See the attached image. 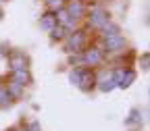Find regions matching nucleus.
I'll use <instances>...</instances> for the list:
<instances>
[{
  "mask_svg": "<svg viewBox=\"0 0 150 131\" xmlns=\"http://www.w3.org/2000/svg\"><path fill=\"white\" fill-rule=\"evenodd\" d=\"M65 40H67V44H65L67 52H81V50L88 46V33H86L83 29H77V31L67 33Z\"/></svg>",
  "mask_w": 150,
  "mask_h": 131,
  "instance_id": "1",
  "label": "nucleus"
},
{
  "mask_svg": "<svg viewBox=\"0 0 150 131\" xmlns=\"http://www.w3.org/2000/svg\"><path fill=\"white\" fill-rule=\"evenodd\" d=\"M81 52H83V63H86L88 67H98V65H102V63H104V56H106V52H104L102 48H98V46L83 48Z\"/></svg>",
  "mask_w": 150,
  "mask_h": 131,
  "instance_id": "2",
  "label": "nucleus"
},
{
  "mask_svg": "<svg viewBox=\"0 0 150 131\" xmlns=\"http://www.w3.org/2000/svg\"><path fill=\"white\" fill-rule=\"evenodd\" d=\"M8 67L11 71H21V69H27L29 67V58H27V54L21 52V50H13L8 54Z\"/></svg>",
  "mask_w": 150,
  "mask_h": 131,
  "instance_id": "3",
  "label": "nucleus"
},
{
  "mask_svg": "<svg viewBox=\"0 0 150 131\" xmlns=\"http://www.w3.org/2000/svg\"><path fill=\"white\" fill-rule=\"evenodd\" d=\"M94 85H96V75H94L92 69H86L81 67L79 69V79H77V87L83 89V92H90Z\"/></svg>",
  "mask_w": 150,
  "mask_h": 131,
  "instance_id": "4",
  "label": "nucleus"
},
{
  "mask_svg": "<svg viewBox=\"0 0 150 131\" xmlns=\"http://www.w3.org/2000/svg\"><path fill=\"white\" fill-rule=\"evenodd\" d=\"M110 21V15H108V11L106 8H102V6H96L92 13H90V25L92 27H96V29H100L104 23H108Z\"/></svg>",
  "mask_w": 150,
  "mask_h": 131,
  "instance_id": "5",
  "label": "nucleus"
},
{
  "mask_svg": "<svg viewBox=\"0 0 150 131\" xmlns=\"http://www.w3.org/2000/svg\"><path fill=\"white\" fill-rule=\"evenodd\" d=\"M112 81H115L119 87H129L136 81V71L134 69H119L115 73V77H112Z\"/></svg>",
  "mask_w": 150,
  "mask_h": 131,
  "instance_id": "6",
  "label": "nucleus"
},
{
  "mask_svg": "<svg viewBox=\"0 0 150 131\" xmlns=\"http://www.w3.org/2000/svg\"><path fill=\"white\" fill-rule=\"evenodd\" d=\"M125 46H127V42H125V37L123 35H112V37H104V52H123L125 50Z\"/></svg>",
  "mask_w": 150,
  "mask_h": 131,
  "instance_id": "7",
  "label": "nucleus"
},
{
  "mask_svg": "<svg viewBox=\"0 0 150 131\" xmlns=\"http://www.w3.org/2000/svg\"><path fill=\"white\" fill-rule=\"evenodd\" d=\"M65 11L75 19H81L86 15V2L83 0H71L69 4H65Z\"/></svg>",
  "mask_w": 150,
  "mask_h": 131,
  "instance_id": "8",
  "label": "nucleus"
},
{
  "mask_svg": "<svg viewBox=\"0 0 150 131\" xmlns=\"http://www.w3.org/2000/svg\"><path fill=\"white\" fill-rule=\"evenodd\" d=\"M56 25H59V21H56V15H54L52 11H48V13H44V15L40 17V27H42V29L50 31V29H54Z\"/></svg>",
  "mask_w": 150,
  "mask_h": 131,
  "instance_id": "9",
  "label": "nucleus"
},
{
  "mask_svg": "<svg viewBox=\"0 0 150 131\" xmlns=\"http://www.w3.org/2000/svg\"><path fill=\"white\" fill-rule=\"evenodd\" d=\"M102 35L104 37H112V35H121V27L117 25V23H112V21H108V23H104L102 27Z\"/></svg>",
  "mask_w": 150,
  "mask_h": 131,
  "instance_id": "10",
  "label": "nucleus"
},
{
  "mask_svg": "<svg viewBox=\"0 0 150 131\" xmlns=\"http://www.w3.org/2000/svg\"><path fill=\"white\" fill-rule=\"evenodd\" d=\"M67 33H69V29L67 27H63V25H56L54 29H50V37L54 42H61V40H65L67 37Z\"/></svg>",
  "mask_w": 150,
  "mask_h": 131,
  "instance_id": "11",
  "label": "nucleus"
},
{
  "mask_svg": "<svg viewBox=\"0 0 150 131\" xmlns=\"http://www.w3.org/2000/svg\"><path fill=\"white\" fill-rule=\"evenodd\" d=\"M13 79H15V81H19L21 85H27V83L31 81V77H29V71H27V69H21V71H13Z\"/></svg>",
  "mask_w": 150,
  "mask_h": 131,
  "instance_id": "12",
  "label": "nucleus"
},
{
  "mask_svg": "<svg viewBox=\"0 0 150 131\" xmlns=\"http://www.w3.org/2000/svg\"><path fill=\"white\" fill-rule=\"evenodd\" d=\"M23 87H25V85H21V83H19V81H15V79H11V83L6 85V92L11 94V98H15V96H19V94H21V92H23Z\"/></svg>",
  "mask_w": 150,
  "mask_h": 131,
  "instance_id": "13",
  "label": "nucleus"
},
{
  "mask_svg": "<svg viewBox=\"0 0 150 131\" xmlns=\"http://www.w3.org/2000/svg\"><path fill=\"white\" fill-rule=\"evenodd\" d=\"M44 4H46V8L48 11H52V13H56V11H61V8H65V0H44Z\"/></svg>",
  "mask_w": 150,
  "mask_h": 131,
  "instance_id": "14",
  "label": "nucleus"
},
{
  "mask_svg": "<svg viewBox=\"0 0 150 131\" xmlns=\"http://www.w3.org/2000/svg\"><path fill=\"white\" fill-rule=\"evenodd\" d=\"M11 104V94L6 92V87H0V106Z\"/></svg>",
  "mask_w": 150,
  "mask_h": 131,
  "instance_id": "15",
  "label": "nucleus"
},
{
  "mask_svg": "<svg viewBox=\"0 0 150 131\" xmlns=\"http://www.w3.org/2000/svg\"><path fill=\"white\" fill-rule=\"evenodd\" d=\"M127 123H129V125H131V123H142V119H140V110H138V108L131 110V115H129Z\"/></svg>",
  "mask_w": 150,
  "mask_h": 131,
  "instance_id": "16",
  "label": "nucleus"
},
{
  "mask_svg": "<svg viewBox=\"0 0 150 131\" xmlns=\"http://www.w3.org/2000/svg\"><path fill=\"white\" fill-rule=\"evenodd\" d=\"M148 63H150V56H148V52H146L142 58H140V67H142L144 71H148Z\"/></svg>",
  "mask_w": 150,
  "mask_h": 131,
  "instance_id": "17",
  "label": "nucleus"
},
{
  "mask_svg": "<svg viewBox=\"0 0 150 131\" xmlns=\"http://www.w3.org/2000/svg\"><path fill=\"white\" fill-rule=\"evenodd\" d=\"M112 87H115V81H112V79H110V81H102V85H100L102 92H110Z\"/></svg>",
  "mask_w": 150,
  "mask_h": 131,
  "instance_id": "18",
  "label": "nucleus"
},
{
  "mask_svg": "<svg viewBox=\"0 0 150 131\" xmlns=\"http://www.w3.org/2000/svg\"><path fill=\"white\" fill-rule=\"evenodd\" d=\"M8 131H13V129H8Z\"/></svg>",
  "mask_w": 150,
  "mask_h": 131,
  "instance_id": "19",
  "label": "nucleus"
},
{
  "mask_svg": "<svg viewBox=\"0 0 150 131\" xmlns=\"http://www.w3.org/2000/svg\"><path fill=\"white\" fill-rule=\"evenodd\" d=\"M83 2H86V0H83Z\"/></svg>",
  "mask_w": 150,
  "mask_h": 131,
  "instance_id": "20",
  "label": "nucleus"
}]
</instances>
